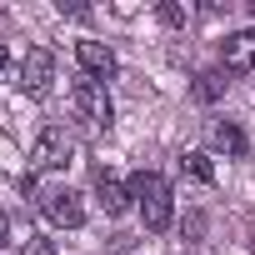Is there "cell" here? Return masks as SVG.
Here are the masks:
<instances>
[{
  "label": "cell",
  "mask_w": 255,
  "mask_h": 255,
  "mask_svg": "<svg viewBox=\"0 0 255 255\" xmlns=\"http://www.w3.org/2000/svg\"><path fill=\"white\" fill-rule=\"evenodd\" d=\"M20 255H55V240H45V235H25Z\"/></svg>",
  "instance_id": "cell-12"
},
{
  "label": "cell",
  "mask_w": 255,
  "mask_h": 255,
  "mask_svg": "<svg viewBox=\"0 0 255 255\" xmlns=\"http://www.w3.org/2000/svg\"><path fill=\"white\" fill-rule=\"evenodd\" d=\"M180 170H185L190 180H200V185H210V180H215V165H210V155H200V150H190V155L180 160Z\"/></svg>",
  "instance_id": "cell-11"
},
{
  "label": "cell",
  "mask_w": 255,
  "mask_h": 255,
  "mask_svg": "<svg viewBox=\"0 0 255 255\" xmlns=\"http://www.w3.org/2000/svg\"><path fill=\"white\" fill-rule=\"evenodd\" d=\"M225 85H230L225 70H200V75H195V100H220Z\"/></svg>",
  "instance_id": "cell-10"
},
{
  "label": "cell",
  "mask_w": 255,
  "mask_h": 255,
  "mask_svg": "<svg viewBox=\"0 0 255 255\" xmlns=\"http://www.w3.org/2000/svg\"><path fill=\"white\" fill-rule=\"evenodd\" d=\"M45 215L55 220V225H65V230H75V225H85V205H80V195L75 190H45Z\"/></svg>",
  "instance_id": "cell-7"
},
{
  "label": "cell",
  "mask_w": 255,
  "mask_h": 255,
  "mask_svg": "<svg viewBox=\"0 0 255 255\" xmlns=\"http://www.w3.org/2000/svg\"><path fill=\"white\" fill-rule=\"evenodd\" d=\"M160 20H165V25H185V10H180V5H160Z\"/></svg>",
  "instance_id": "cell-13"
},
{
  "label": "cell",
  "mask_w": 255,
  "mask_h": 255,
  "mask_svg": "<svg viewBox=\"0 0 255 255\" xmlns=\"http://www.w3.org/2000/svg\"><path fill=\"white\" fill-rule=\"evenodd\" d=\"M70 110H75V120H80V130H90V135L110 130V120H115V105H110V95H105L100 80H75Z\"/></svg>",
  "instance_id": "cell-2"
},
{
  "label": "cell",
  "mask_w": 255,
  "mask_h": 255,
  "mask_svg": "<svg viewBox=\"0 0 255 255\" xmlns=\"http://www.w3.org/2000/svg\"><path fill=\"white\" fill-rule=\"evenodd\" d=\"M95 200H100L105 215H125V210H130V190H125L120 180H110L105 170L95 175Z\"/></svg>",
  "instance_id": "cell-8"
},
{
  "label": "cell",
  "mask_w": 255,
  "mask_h": 255,
  "mask_svg": "<svg viewBox=\"0 0 255 255\" xmlns=\"http://www.w3.org/2000/svg\"><path fill=\"white\" fill-rule=\"evenodd\" d=\"M220 60H225V75H230V70H235V75L255 70V25L225 35V40H220Z\"/></svg>",
  "instance_id": "cell-5"
},
{
  "label": "cell",
  "mask_w": 255,
  "mask_h": 255,
  "mask_svg": "<svg viewBox=\"0 0 255 255\" xmlns=\"http://www.w3.org/2000/svg\"><path fill=\"white\" fill-rule=\"evenodd\" d=\"M50 80H55V55L45 45L25 50V60H20V90L40 100V95H50Z\"/></svg>",
  "instance_id": "cell-4"
},
{
  "label": "cell",
  "mask_w": 255,
  "mask_h": 255,
  "mask_svg": "<svg viewBox=\"0 0 255 255\" xmlns=\"http://www.w3.org/2000/svg\"><path fill=\"white\" fill-rule=\"evenodd\" d=\"M210 145L215 150H225V155H250V140L240 135V125H230V120H220V125H210Z\"/></svg>",
  "instance_id": "cell-9"
},
{
  "label": "cell",
  "mask_w": 255,
  "mask_h": 255,
  "mask_svg": "<svg viewBox=\"0 0 255 255\" xmlns=\"http://www.w3.org/2000/svg\"><path fill=\"white\" fill-rule=\"evenodd\" d=\"M0 245H10V215L0 210Z\"/></svg>",
  "instance_id": "cell-14"
},
{
  "label": "cell",
  "mask_w": 255,
  "mask_h": 255,
  "mask_svg": "<svg viewBox=\"0 0 255 255\" xmlns=\"http://www.w3.org/2000/svg\"><path fill=\"white\" fill-rule=\"evenodd\" d=\"M70 135L60 130V125H50V130H40L35 135V145H30V175H45V170H60L65 160H70Z\"/></svg>",
  "instance_id": "cell-3"
},
{
  "label": "cell",
  "mask_w": 255,
  "mask_h": 255,
  "mask_svg": "<svg viewBox=\"0 0 255 255\" xmlns=\"http://www.w3.org/2000/svg\"><path fill=\"white\" fill-rule=\"evenodd\" d=\"M5 70H10V55H5V50H0V75H5Z\"/></svg>",
  "instance_id": "cell-15"
},
{
  "label": "cell",
  "mask_w": 255,
  "mask_h": 255,
  "mask_svg": "<svg viewBox=\"0 0 255 255\" xmlns=\"http://www.w3.org/2000/svg\"><path fill=\"white\" fill-rule=\"evenodd\" d=\"M125 190H130V200L140 205V220H145V230H165V225H170V215H175V200H170V185H165L155 170H135Z\"/></svg>",
  "instance_id": "cell-1"
},
{
  "label": "cell",
  "mask_w": 255,
  "mask_h": 255,
  "mask_svg": "<svg viewBox=\"0 0 255 255\" xmlns=\"http://www.w3.org/2000/svg\"><path fill=\"white\" fill-rule=\"evenodd\" d=\"M250 15H255V0H250Z\"/></svg>",
  "instance_id": "cell-16"
},
{
  "label": "cell",
  "mask_w": 255,
  "mask_h": 255,
  "mask_svg": "<svg viewBox=\"0 0 255 255\" xmlns=\"http://www.w3.org/2000/svg\"><path fill=\"white\" fill-rule=\"evenodd\" d=\"M75 60H80L85 80H110V75H115V55H110V45H100V40H75Z\"/></svg>",
  "instance_id": "cell-6"
}]
</instances>
